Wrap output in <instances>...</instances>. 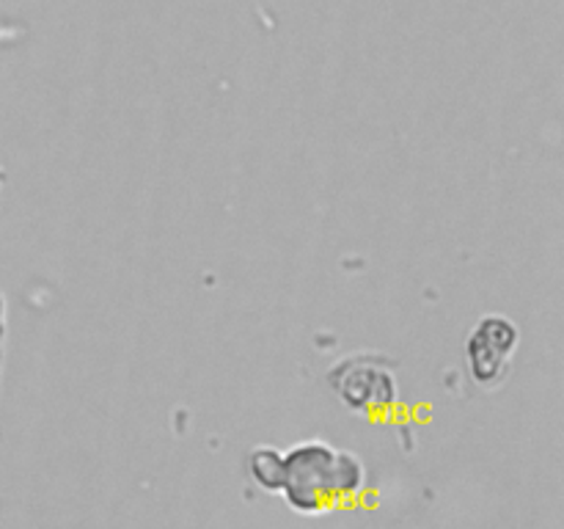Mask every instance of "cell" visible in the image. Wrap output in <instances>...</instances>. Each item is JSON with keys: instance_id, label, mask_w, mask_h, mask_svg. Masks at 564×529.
<instances>
[{"instance_id": "1", "label": "cell", "mask_w": 564, "mask_h": 529, "mask_svg": "<svg viewBox=\"0 0 564 529\" xmlns=\"http://www.w3.org/2000/svg\"><path fill=\"white\" fill-rule=\"evenodd\" d=\"M361 463L328 444H303L286 455H275V477L270 490H284L297 510H323L339 496L358 490Z\"/></svg>"}, {"instance_id": "3", "label": "cell", "mask_w": 564, "mask_h": 529, "mask_svg": "<svg viewBox=\"0 0 564 529\" xmlns=\"http://www.w3.org/2000/svg\"><path fill=\"white\" fill-rule=\"evenodd\" d=\"M518 347V328L507 317H485L468 336V367L479 384H496L507 373L512 350Z\"/></svg>"}, {"instance_id": "2", "label": "cell", "mask_w": 564, "mask_h": 529, "mask_svg": "<svg viewBox=\"0 0 564 529\" xmlns=\"http://www.w3.org/2000/svg\"><path fill=\"white\" fill-rule=\"evenodd\" d=\"M334 386L341 400L358 411H375L394 400V378L380 358L356 356L339 364L334 373Z\"/></svg>"}]
</instances>
